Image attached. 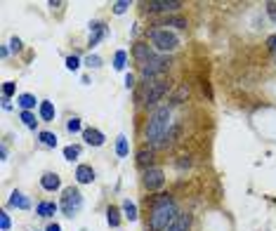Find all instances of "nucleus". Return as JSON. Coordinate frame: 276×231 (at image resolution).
<instances>
[{"instance_id":"18","label":"nucleus","mask_w":276,"mask_h":231,"mask_svg":"<svg viewBox=\"0 0 276 231\" xmlns=\"http://www.w3.org/2000/svg\"><path fill=\"white\" fill-rule=\"evenodd\" d=\"M40 118L45 123L54 121V104L52 102H40Z\"/></svg>"},{"instance_id":"39","label":"nucleus","mask_w":276,"mask_h":231,"mask_svg":"<svg viewBox=\"0 0 276 231\" xmlns=\"http://www.w3.org/2000/svg\"><path fill=\"white\" fill-rule=\"evenodd\" d=\"M0 156H2V161L7 158V147H0Z\"/></svg>"},{"instance_id":"12","label":"nucleus","mask_w":276,"mask_h":231,"mask_svg":"<svg viewBox=\"0 0 276 231\" xmlns=\"http://www.w3.org/2000/svg\"><path fill=\"white\" fill-rule=\"evenodd\" d=\"M40 184H43V189L45 191H57L59 187H62L59 177L54 175V172H45V175L40 177Z\"/></svg>"},{"instance_id":"15","label":"nucleus","mask_w":276,"mask_h":231,"mask_svg":"<svg viewBox=\"0 0 276 231\" xmlns=\"http://www.w3.org/2000/svg\"><path fill=\"white\" fill-rule=\"evenodd\" d=\"M10 205H12V208H19V210H28V208H31V201H28L22 191H12V196H10Z\"/></svg>"},{"instance_id":"21","label":"nucleus","mask_w":276,"mask_h":231,"mask_svg":"<svg viewBox=\"0 0 276 231\" xmlns=\"http://www.w3.org/2000/svg\"><path fill=\"white\" fill-rule=\"evenodd\" d=\"M106 222H109L111 227H118V224H120V210H118V208H114V205H111V208L106 210Z\"/></svg>"},{"instance_id":"5","label":"nucleus","mask_w":276,"mask_h":231,"mask_svg":"<svg viewBox=\"0 0 276 231\" xmlns=\"http://www.w3.org/2000/svg\"><path fill=\"white\" fill-rule=\"evenodd\" d=\"M80 205H83V193H80L78 189H73V187L64 189V196H62V210H64L69 217H73V212L80 210Z\"/></svg>"},{"instance_id":"24","label":"nucleus","mask_w":276,"mask_h":231,"mask_svg":"<svg viewBox=\"0 0 276 231\" xmlns=\"http://www.w3.org/2000/svg\"><path fill=\"white\" fill-rule=\"evenodd\" d=\"M163 26H175V28H186V19L182 17H168Z\"/></svg>"},{"instance_id":"37","label":"nucleus","mask_w":276,"mask_h":231,"mask_svg":"<svg viewBox=\"0 0 276 231\" xmlns=\"http://www.w3.org/2000/svg\"><path fill=\"white\" fill-rule=\"evenodd\" d=\"M125 87H128V90H130V87H135V76H132V73H128V76H125Z\"/></svg>"},{"instance_id":"25","label":"nucleus","mask_w":276,"mask_h":231,"mask_svg":"<svg viewBox=\"0 0 276 231\" xmlns=\"http://www.w3.org/2000/svg\"><path fill=\"white\" fill-rule=\"evenodd\" d=\"M80 156V147H76V144H71V147H66L64 149V158L66 161H76Z\"/></svg>"},{"instance_id":"33","label":"nucleus","mask_w":276,"mask_h":231,"mask_svg":"<svg viewBox=\"0 0 276 231\" xmlns=\"http://www.w3.org/2000/svg\"><path fill=\"white\" fill-rule=\"evenodd\" d=\"M78 66H80V59H78V57H69V59H66V68H71V71H78Z\"/></svg>"},{"instance_id":"27","label":"nucleus","mask_w":276,"mask_h":231,"mask_svg":"<svg viewBox=\"0 0 276 231\" xmlns=\"http://www.w3.org/2000/svg\"><path fill=\"white\" fill-rule=\"evenodd\" d=\"M22 121H24V125H26V127H31V130H36V116H33V113H31V111H22Z\"/></svg>"},{"instance_id":"3","label":"nucleus","mask_w":276,"mask_h":231,"mask_svg":"<svg viewBox=\"0 0 276 231\" xmlns=\"http://www.w3.org/2000/svg\"><path fill=\"white\" fill-rule=\"evenodd\" d=\"M149 38H151V45L156 47L158 52H175L180 47V38L168 28H154L149 33Z\"/></svg>"},{"instance_id":"30","label":"nucleus","mask_w":276,"mask_h":231,"mask_svg":"<svg viewBox=\"0 0 276 231\" xmlns=\"http://www.w3.org/2000/svg\"><path fill=\"white\" fill-rule=\"evenodd\" d=\"M14 90H17V85H14V83H2V97H7V99H10V97L14 95Z\"/></svg>"},{"instance_id":"17","label":"nucleus","mask_w":276,"mask_h":231,"mask_svg":"<svg viewBox=\"0 0 276 231\" xmlns=\"http://www.w3.org/2000/svg\"><path fill=\"white\" fill-rule=\"evenodd\" d=\"M137 163L142 165V168H154V151H146V149H142V151H137Z\"/></svg>"},{"instance_id":"7","label":"nucleus","mask_w":276,"mask_h":231,"mask_svg":"<svg viewBox=\"0 0 276 231\" xmlns=\"http://www.w3.org/2000/svg\"><path fill=\"white\" fill-rule=\"evenodd\" d=\"M165 184V172L161 168H149L144 172V187L149 191H156Z\"/></svg>"},{"instance_id":"2","label":"nucleus","mask_w":276,"mask_h":231,"mask_svg":"<svg viewBox=\"0 0 276 231\" xmlns=\"http://www.w3.org/2000/svg\"><path fill=\"white\" fill-rule=\"evenodd\" d=\"M170 130V109L168 106H158L146 123V139L154 144V147H163L165 144V137Z\"/></svg>"},{"instance_id":"40","label":"nucleus","mask_w":276,"mask_h":231,"mask_svg":"<svg viewBox=\"0 0 276 231\" xmlns=\"http://www.w3.org/2000/svg\"><path fill=\"white\" fill-rule=\"evenodd\" d=\"M47 231H62V227H59V224H50V227H47Z\"/></svg>"},{"instance_id":"26","label":"nucleus","mask_w":276,"mask_h":231,"mask_svg":"<svg viewBox=\"0 0 276 231\" xmlns=\"http://www.w3.org/2000/svg\"><path fill=\"white\" fill-rule=\"evenodd\" d=\"M184 97H189V87H186V85H182V87H180V90H177V92L172 95L170 104H182V99H184Z\"/></svg>"},{"instance_id":"22","label":"nucleus","mask_w":276,"mask_h":231,"mask_svg":"<svg viewBox=\"0 0 276 231\" xmlns=\"http://www.w3.org/2000/svg\"><path fill=\"white\" fill-rule=\"evenodd\" d=\"M125 62H128V52H125V50H118L116 57H114V68H116V71H123V68H125Z\"/></svg>"},{"instance_id":"8","label":"nucleus","mask_w":276,"mask_h":231,"mask_svg":"<svg viewBox=\"0 0 276 231\" xmlns=\"http://www.w3.org/2000/svg\"><path fill=\"white\" fill-rule=\"evenodd\" d=\"M180 7H182L180 0H149L146 2L149 12H177Z\"/></svg>"},{"instance_id":"4","label":"nucleus","mask_w":276,"mask_h":231,"mask_svg":"<svg viewBox=\"0 0 276 231\" xmlns=\"http://www.w3.org/2000/svg\"><path fill=\"white\" fill-rule=\"evenodd\" d=\"M170 57H158V55H154L151 57V59H149V62H144V64H142V76H144L146 81H149V78H156V76H161V73H165V71H168V68H170Z\"/></svg>"},{"instance_id":"35","label":"nucleus","mask_w":276,"mask_h":231,"mask_svg":"<svg viewBox=\"0 0 276 231\" xmlns=\"http://www.w3.org/2000/svg\"><path fill=\"white\" fill-rule=\"evenodd\" d=\"M267 50H269L272 55H276V33H274V36H269V38H267Z\"/></svg>"},{"instance_id":"6","label":"nucleus","mask_w":276,"mask_h":231,"mask_svg":"<svg viewBox=\"0 0 276 231\" xmlns=\"http://www.w3.org/2000/svg\"><path fill=\"white\" fill-rule=\"evenodd\" d=\"M165 92H168V83H165V81L149 83V85H146V92H144V104H146V106H154L156 102L163 99Z\"/></svg>"},{"instance_id":"9","label":"nucleus","mask_w":276,"mask_h":231,"mask_svg":"<svg viewBox=\"0 0 276 231\" xmlns=\"http://www.w3.org/2000/svg\"><path fill=\"white\" fill-rule=\"evenodd\" d=\"M83 139H85L90 147H102V144H104V135H102L97 127H85V130H83Z\"/></svg>"},{"instance_id":"13","label":"nucleus","mask_w":276,"mask_h":231,"mask_svg":"<svg viewBox=\"0 0 276 231\" xmlns=\"http://www.w3.org/2000/svg\"><path fill=\"white\" fill-rule=\"evenodd\" d=\"M106 33H109V31H106V26H104V24H99V21H94V24H92V26H90V47H92V45H97V42L102 41V38H104Z\"/></svg>"},{"instance_id":"32","label":"nucleus","mask_w":276,"mask_h":231,"mask_svg":"<svg viewBox=\"0 0 276 231\" xmlns=\"http://www.w3.org/2000/svg\"><path fill=\"white\" fill-rule=\"evenodd\" d=\"M130 7V2H125V0H118V2H114V12L116 14H123L125 10Z\"/></svg>"},{"instance_id":"36","label":"nucleus","mask_w":276,"mask_h":231,"mask_svg":"<svg viewBox=\"0 0 276 231\" xmlns=\"http://www.w3.org/2000/svg\"><path fill=\"white\" fill-rule=\"evenodd\" d=\"M10 45H12V47H10V50H12V52H19V50H22V41H19V38H17V36H14L12 41H10Z\"/></svg>"},{"instance_id":"14","label":"nucleus","mask_w":276,"mask_h":231,"mask_svg":"<svg viewBox=\"0 0 276 231\" xmlns=\"http://www.w3.org/2000/svg\"><path fill=\"white\" fill-rule=\"evenodd\" d=\"M132 55H135V59L139 62V64H144V62H149L151 59V50H149V45H144V42H137L135 45V50H132Z\"/></svg>"},{"instance_id":"19","label":"nucleus","mask_w":276,"mask_h":231,"mask_svg":"<svg viewBox=\"0 0 276 231\" xmlns=\"http://www.w3.org/2000/svg\"><path fill=\"white\" fill-rule=\"evenodd\" d=\"M17 104H19V106H22L24 111H31L33 106H36V97L28 95V92H24V95L17 97Z\"/></svg>"},{"instance_id":"1","label":"nucleus","mask_w":276,"mask_h":231,"mask_svg":"<svg viewBox=\"0 0 276 231\" xmlns=\"http://www.w3.org/2000/svg\"><path fill=\"white\" fill-rule=\"evenodd\" d=\"M177 215H180V210H177L175 201H172L168 193H161V196H156L154 208H151L149 227H151V231H168Z\"/></svg>"},{"instance_id":"20","label":"nucleus","mask_w":276,"mask_h":231,"mask_svg":"<svg viewBox=\"0 0 276 231\" xmlns=\"http://www.w3.org/2000/svg\"><path fill=\"white\" fill-rule=\"evenodd\" d=\"M123 212H125V217L130 219V222H137V205L132 203V201H123Z\"/></svg>"},{"instance_id":"16","label":"nucleus","mask_w":276,"mask_h":231,"mask_svg":"<svg viewBox=\"0 0 276 231\" xmlns=\"http://www.w3.org/2000/svg\"><path fill=\"white\" fill-rule=\"evenodd\" d=\"M59 210V205L57 203H47V201H43V203H38V208H36V212H38V217H52L54 212Z\"/></svg>"},{"instance_id":"10","label":"nucleus","mask_w":276,"mask_h":231,"mask_svg":"<svg viewBox=\"0 0 276 231\" xmlns=\"http://www.w3.org/2000/svg\"><path fill=\"white\" fill-rule=\"evenodd\" d=\"M76 182L78 184H92L94 182V170L90 165H78L76 168Z\"/></svg>"},{"instance_id":"29","label":"nucleus","mask_w":276,"mask_h":231,"mask_svg":"<svg viewBox=\"0 0 276 231\" xmlns=\"http://www.w3.org/2000/svg\"><path fill=\"white\" fill-rule=\"evenodd\" d=\"M85 66H88V68H99V66H102V59H99L97 55L85 57Z\"/></svg>"},{"instance_id":"11","label":"nucleus","mask_w":276,"mask_h":231,"mask_svg":"<svg viewBox=\"0 0 276 231\" xmlns=\"http://www.w3.org/2000/svg\"><path fill=\"white\" fill-rule=\"evenodd\" d=\"M189 229H191V215L180 212V215L175 217V222L170 224V229L168 231H189Z\"/></svg>"},{"instance_id":"23","label":"nucleus","mask_w":276,"mask_h":231,"mask_svg":"<svg viewBox=\"0 0 276 231\" xmlns=\"http://www.w3.org/2000/svg\"><path fill=\"white\" fill-rule=\"evenodd\" d=\"M128 139H125V135H120L118 137V142H116V153H118L120 158H125V156H128Z\"/></svg>"},{"instance_id":"31","label":"nucleus","mask_w":276,"mask_h":231,"mask_svg":"<svg viewBox=\"0 0 276 231\" xmlns=\"http://www.w3.org/2000/svg\"><path fill=\"white\" fill-rule=\"evenodd\" d=\"M66 130L69 132H80V118H71V121L66 123Z\"/></svg>"},{"instance_id":"38","label":"nucleus","mask_w":276,"mask_h":231,"mask_svg":"<svg viewBox=\"0 0 276 231\" xmlns=\"http://www.w3.org/2000/svg\"><path fill=\"white\" fill-rule=\"evenodd\" d=\"M267 7H269V14H274V17H276V2H269Z\"/></svg>"},{"instance_id":"28","label":"nucleus","mask_w":276,"mask_h":231,"mask_svg":"<svg viewBox=\"0 0 276 231\" xmlns=\"http://www.w3.org/2000/svg\"><path fill=\"white\" fill-rule=\"evenodd\" d=\"M38 137L45 147H57V135H52V132H40Z\"/></svg>"},{"instance_id":"34","label":"nucleus","mask_w":276,"mask_h":231,"mask_svg":"<svg viewBox=\"0 0 276 231\" xmlns=\"http://www.w3.org/2000/svg\"><path fill=\"white\" fill-rule=\"evenodd\" d=\"M10 227H12V222H10V217L2 212V215H0V229H2V231H10Z\"/></svg>"}]
</instances>
